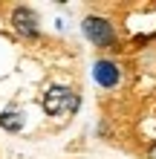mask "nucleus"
<instances>
[{"instance_id": "1", "label": "nucleus", "mask_w": 156, "mask_h": 159, "mask_svg": "<svg viewBox=\"0 0 156 159\" xmlns=\"http://www.w3.org/2000/svg\"><path fill=\"white\" fill-rule=\"evenodd\" d=\"M81 32L96 46H116V29H113V23H110L107 17H98V15L84 17V20H81Z\"/></svg>"}, {"instance_id": "5", "label": "nucleus", "mask_w": 156, "mask_h": 159, "mask_svg": "<svg viewBox=\"0 0 156 159\" xmlns=\"http://www.w3.org/2000/svg\"><path fill=\"white\" fill-rule=\"evenodd\" d=\"M0 127H6V130H20L23 127V116L17 113V110H6V113H0Z\"/></svg>"}, {"instance_id": "6", "label": "nucleus", "mask_w": 156, "mask_h": 159, "mask_svg": "<svg viewBox=\"0 0 156 159\" xmlns=\"http://www.w3.org/2000/svg\"><path fill=\"white\" fill-rule=\"evenodd\" d=\"M148 159H156V142L150 145V151H148Z\"/></svg>"}, {"instance_id": "2", "label": "nucleus", "mask_w": 156, "mask_h": 159, "mask_svg": "<svg viewBox=\"0 0 156 159\" xmlns=\"http://www.w3.org/2000/svg\"><path fill=\"white\" fill-rule=\"evenodd\" d=\"M81 104V98L75 96L72 90L67 87H49L47 96H43V110L49 116H58V113H75Z\"/></svg>"}, {"instance_id": "3", "label": "nucleus", "mask_w": 156, "mask_h": 159, "mask_svg": "<svg viewBox=\"0 0 156 159\" xmlns=\"http://www.w3.org/2000/svg\"><path fill=\"white\" fill-rule=\"evenodd\" d=\"M12 26H15L17 35H23V38H38V32H41L38 15H35L29 6H17L12 12Z\"/></svg>"}, {"instance_id": "4", "label": "nucleus", "mask_w": 156, "mask_h": 159, "mask_svg": "<svg viewBox=\"0 0 156 159\" xmlns=\"http://www.w3.org/2000/svg\"><path fill=\"white\" fill-rule=\"evenodd\" d=\"M93 78H96V84L98 87H104V90H110V87H116L118 84V67L113 61H96V67H93Z\"/></svg>"}]
</instances>
